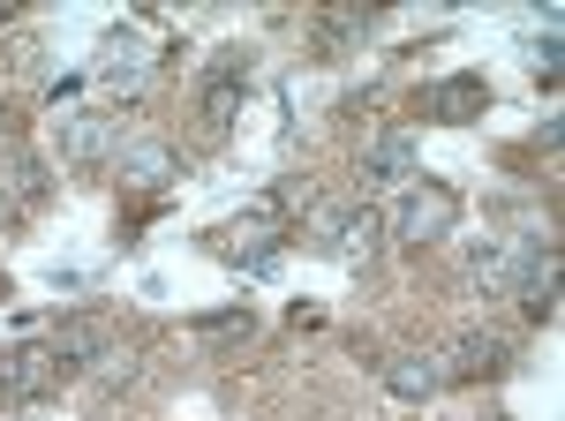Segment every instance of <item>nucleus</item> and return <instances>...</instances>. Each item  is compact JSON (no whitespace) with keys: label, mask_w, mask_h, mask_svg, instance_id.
Here are the masks:
<instances>
[{"label":"nucleus","mask_w":565,"mask_h":421,"mask_svg":"<svg viewBox=\"0 0 565 421\" xmlns=\"http://www.w3.org/2000/svg\"><path fill=\"white\" fill-rule=\"evenodd\" d=\"M377 31V8H354V0H340L324 23H317V45H348V39H370Z\"/></svg>","instance_id":"nucleus-15"},{"label":"nucleus","mask_w":565,"mask_h":421,"mask_svg":"<svg viewBox=\"0 0 565 421\" xmlns=\"http://www.w3.org/2000/svg\"><path fill=\"white\" fill-rule=\"evenodd\" d=\"M513 263H521V271H513V301H521V316H527V324H551V316H558V249L527 234V241H513Z\"/></svg>","instance_id":"nucleus-3"},{"label":"nucleus","mask_w":565,"mask_h":421,"mask_svg":"<svg viewBox=\"0 0 565 421\" xmlns=\"http://www.w3.org/2000/svg\"><path fill=\"white\" fill-rule=\"evenodd\" d=\"M430 121L437 128H460V121H476L482 106H490V90H482V76H445V84H430Z\"/></svg>","instance_id":"nucleus-7"},{"label":"nucleus","mask_w":565,"mask_h":421,"mask_svg":"<svg viewBox=\"0 0 565 421\" xmlns=\"http://www.w3.org/2000/svg\"><path fill=\"white\" fill-rule=\"evenodd\" d=\"M15 8H23V0H0V23H15Z\"/></svg>","instance_id":"nucleus-19"},{"label":"nucleus","mask_w":565,"mask_h":421,"mask_svg":"<svg viewBox=\"0 0 565 421\" xmlns=\"http://www.w3.org/2000/svg\"><path fill=\"white\" fill-rule=\"evenodd\" d=\"M437 361H445V384H498L513 361H521V338L498 332V324H468Z\"/></svg>","instance_id":"nucleus-1"},{"label":"nucleus","mask_w":565,"mask_h":421,"mask_svg":"<svg viewBox=\"0 0 565 421\" xmlns=\"http://www.w3.org/2000/svg\"><path fill=\"white\" fill-rule=\"evenodd\" d=\"M8 391H15V354H0V407H8Z\"/></svg>","instance_id":"nucleus-18"},{"label":"nucleus","mask_w":565,"mask_h":421,"mask_svg":"<svg viewBox=\"0 0 565 421\" xmlns=\"http://www.w3.org/2000/svg\"><path fill=\"white\" fill-rule=\"evenodd\" d=\"M106 143H114V128L98 121V114H68V121H61V159H68V166H98Z\"/></svg>","instance_id":"nucleus-11"},{"label":"nucleus","mask_w":565,"mask_h":421,"mask_svg":"<svg viewBox=\"0 0 565 421\" xmlns=\"http://www.w3.org/2000/svg\"><path fill=\"white\" fill-rule=\"evenodd\" d=\"M407 173H415V136L407 128H385L362 151V188H407Z\"/></svg>","instance_id":"nucleus-5"},{"label":"nucleus","mask_w":565,"mask_h":421,"mask_svg":"<svg viewBox=\"0 0 565 421\" xmlns=\"http://www.w3.org/2000/svg\"><path fill=\"white\" fill-rule=\"evenodd\" d=\"M309 234H317V241H324L332 256H354V263H362V256H377V241H385V218H377V210L354 196V204L309 210Z\"/></svg>","instance_id":"nucleus-4"},{"label":"nucleus","mask_w":565,"mask_h":421,"mask_svg":"<svg viewBox=\"0 0 565 421\" xmlns=\"http://www.w3.org/2000/svg\"><path fill=\"white\" fill-rule=\"evenodd\" d=\"M385 391L392 399H437L445 391V361L437 354H415V346L407 354H385Z\"/></svg>","instance_id":"nucleus-6"},{"label":"nucleus","mask_w":565,"mask_h":421,"mask_svg":"<svg viewBox=\"0 0 565 421\" xmlns=\"http://www.w3.org/2000/svg\"><path fill=\"white\" fill-rule=\"evenodd\" d=\"M460 226V196L452 188H437V181H407L399 188V210H392V241L399 249H430Z\"/></svg>","instance_id":"nucleus-2"},{"label":"nucleus","mask_w":565,"mask_h":421,"mask_svg":"<svg viewBox=\"0 0 565 421\" xmlns=\"http://www.w3.org/2000/svg\"><path fill=\"white\" fill-rule=\"evenodd\" d=\"M53 384H61V361H53V346H23V354H15V391H8V407H39Z\"/></svg>","instance_id":"nucleus-9"},{"label":"nucleus","mask_w":565,"mask_h":421,"mask_svg":"<svg viewBox=\"0 0 565 421\" xmlns=\"http://www.w3.org/2000/svg\"><path fill=\"white\" fill-rule=\"evenodd\" d=\"M167 181H174V151H167V143L121 151V188H167Z\"/></svg>","instance_id":"nucleus-12"},{"label":"nucleus","mask_w":565,"mask_h":421,"mask_svg":"<svg viewBox=\"0 0 565 421\" xmlns=\"http://www.w3.org/2000/svg\"><path fill=\"white\" fill-rule=\"evenodd\" d=\"M143 61H151V53H143V39H136V31H114V39H106V68H98V76L136 98V90H143V76H151Z\"/></svg>","instance_id":"nucleus-10"},{"label":"nucleus","mask_w":565,"mask_h":421,"mask_svg":"<svg viewBox=\"0 0 565 421\" xmlns=\"http://www.w3.org/2000/svg\"><path fill=\"white\" fill-rule=\"evenodd\" d=\"M45 346H53L61 369H90V361L106 354V324H98V316H68V324H53Z\"/></svg>","instance_id":"nucleus-8"},{"label":"nucleus","mask_w":565,"mask_h":421,"mask_svg":"<svg viewBox=\"0 0 565 421\" xmlns=\"http://www.w3.org/2000/svg\"><path fill=\"white\" fill-rule=\"evenodd\" d=\"M257 316L249 309H218V316H196V338H249Z\"/></svg>","instance_id":"nucleus-16"},{"label":"nucleus","mask_w":565,"mask_h":421,"mask_svg":"<svg viewBox=\"0 0 565 421\" xmlns=\"http://www.w3.org/2000/svg\"><path fill=\"white\" fill-rule=\"evenodd\" d=\"M490 421H505V414H490Z\"/></svg>","instance_id":"nucleus-20"},{"label":"nucleus","mask_w":565,"mask_h":421,"mask_svg":"<svg viewBox=\"0 0 565 421\" xmlns=\"http://www.w3.org/2000/svg\"><path fill=\"white\" fill-rule=\"evenodd\" d=\"M513 271H521V263H513V241H482V249L468 256V279H476L482 294H513Z\"/></svg>","instance_id":"nucleus-13"},{"label":"nucleus","mask_w":565,"mask_h":421,"mask_svg":"<svg viewBox=\"0 0 565 421\" xmlns=\"http://www.w3.org/2000/svg\"><path fill=\"white\" fill-rule=\"evenodd\" d=\"M242 90H249V84H212V76H204V90H196L204 136H226V128H234V114H242Z\"/></svg>","instance_id":"nucleus-14"},{"label":"nucleus","mask_w":565,"mask_h":421,"mask_svg":"<svg viewBox=\"0 0 565 421\" xmlns=\"http://www.w3.org/2000/svg\"><path fill=\"white\" fill-rule=\"evenodd\" d=\"M535 84H558V23H551L543 45H535Z\"/></svg>","instance_id":"nucleus-17"}]
</instances>
